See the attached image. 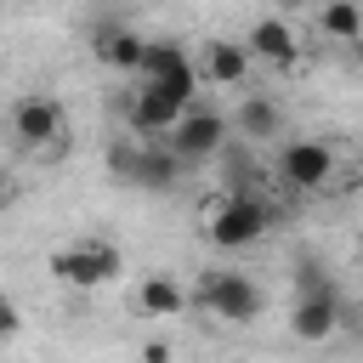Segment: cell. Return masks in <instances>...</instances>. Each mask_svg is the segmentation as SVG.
<instances>
[{
    "label": "cell",
    "instance_id": "obj_9",
    "mask_svg": "<svg viewBox=\"0 0 363 363\" xmlns=\"http://www.w3.org/2000/svg\"><path fill=\"white\" fill-rule=\"evenodd\" d=\"M182 102H170L164 91H153V85H136L130 91V102H125V119H130V130L136 136H170L176 125H182Z\"/></svg>",
    "mask_w": 363,
    "mask_h": 363
},
{
    "label": "cell",
    "instance_id": "obj_2",
    "mask_svg": "<svg viewBox=\"0 0 363 363\" xmlns=\"http://www.w3.org/2000/svg\"><path fill=\"white\" fill-rule=\"evenodd\" d=\"M108 170H113L119 182L142 187V193H164V187L182 182V159H176L164 142H119V147L108 153Z\"/></svg>",
    "mask_w": 363,
    "mask_h": 363
},
{
    "label": "cell",
    "instance_id": "obj_3",
    "mask_svg": "<svg viewBox=\"0 0 363 363\" xmlns=\"http://www.w3.org/2000/svg\"><path fill=\"white\" fill-rule=\"evenodd\" d=\"M267 221H272V210H267V199H255V193H227L221 199V210L210 216V244L216 250H244V244H255L261 233H267Z\"/></svg>",
    "mask_w": 363,
    "mask_h": 363
},
{
    "label": "cell",
    "instance_id": "obj_10",
    "mask_svg": "<svg viewBox=\"0 0 363 363\" xmlns=\"http://www.w3.org/2000/svg\"><path fill=\"white\" fill-rule=\"evenodd\" d=\"M91 51L119 74H142V62H147V40L136 28H125V23H96L91 28Z\"/></svg>",
    "mask_w": 363,
    "mask_h": 363
},
{
    "label": "cell",
    "instance_id": "obj_4",
    "mask_svg": "<svg viewBox=\"0 0 363 363\" xmlns=\"http://www.w3.org/2000/svg\"><path fill=\"white\" fill-rule=\"evenodd\" d=\"M142 85H153V91H164L170 102H193V91H199V68H193V57L176 45V40H147V62H142Z\"/></svg>",
    "mask_w": 363,
    "mask_h": 363
},
{
    "label": "cell",
    "instance_id": "obj_17",
    "mask_svg": "<svg viewBox=\"0 0 363 363\" xmlns=\"http://www.w3.org/2000/svg\"><path fill=\"white\" fill-rule=\"evenodd\" d=\"M318 295H335V284H329V272L312 255H301V267H295V301H318Z\"/></svg>",
    "mask_w": 363,
    "mask_h": 363
},
{
    "label": "cell",
    "instance_id": "obj_14",
    "mask_svg": "<svg viewBox=\"0 0 363 363\" xmlns=\"http://www.w3.org/2000/svg\"><path fill=\"white\" fill-rule=\"evenodd\" d=\"M233 125H238V136H250V142H267V136H278V130H284V108H278L272 96H244Z\"/></svg>",
    "mask_w": 363,
    "mask_h": 363
},
{
    "label": "cell",
    "instance_id": "obj_21",
    "mask_svg": "<svg viewBox=\"0 0 363 363\" xmlns=\"http://www.w3.org/2000/svg\"><path fill=\"white\" fill-rule=\"evenodd\" d=\"M357 57H363V40H357Z\"/></svg>",
    "mask_w": 363,
    "mask_h": 363
},
{
    "label": "cell",
    "instance_id": "obj_5",
    "mask_svg": "<svg viewBox=\"0 0 363 363\" xmlns=\"http://www.w3.org/2000/svg\"><path fill=\"white\" fill-rule=\"evenodd\" d=\"M199 301L221 318V323H255L261 318V284L250 278V272H210L204 284H199Z\"/></svg>",
    "mask_w": 363,
    "mask_h": 363
},
{
    "label": "cell",
    "instance_id": "obj_20",
    "mask_svg": "<svg viewBox=\"0 0 363 363\" xmlns=\"http://www.w3.org/2000/svg\"><path fill=\"white\" fill-rule=\"evenodd\" d=\"M6 182H11V176H6V164H0V204H6Z\"/></svg>",
    "mask_w": 363,
    "mask_h": 363
},
{
    "label": "cell",
    "instance_id": "obj_13",
    "mask_svg": "<svg viewBox=\"0 0 363 363\" xmlns=\"http://www.w3.org/2000/svg\"><path fill=\"white\" fill-rule=\"evenodd\" d=\"M204 74H210L216 85H244V74H250V45L210 40V45H204Z\"/></svg>",
    "mask_w": 363,
    "mask_h": 363
},
{
    "label": "cell",
    "instance_id": "obj_16",
    "mask_svg": "<svg viewBox=\"0 0 363 363\" xmlns=\"http://www.w3.org/2000/svg\"><path fill=\"white\" fill-rule=\"evenodd\" d=\"M318 34L357 45V40H363V6H352V0H335V6H323V11H318Z\"/></svg>",
    "mask_w": 363,
    "mask_h": 363
},
{
    "label": "cell",
    "instance_id": "obj_11",
    "mask_svg": "<svg viewBox=\"0 0 363 363\" xmlns=\"http://www.w3.org/2000/svg\"><path fill=\"white\" fill-rule=\"evenodd\" d=\"M250 57H261V62H272V68H289L295 57H301V45H295V28L284 23V17H255V28H250Z\"/></svg>",
    "mask_w": 363,
    "mask_h": 363
},
{
    "label": "cell",
    "instance_id": "obj_7",
    "mask_svg": "<svg viewBox=\"0 0 363 363\" xmlns=\"http://www.w3.org/2000/svg\"><path fill=\"white\" fill-rule=\"evenodd\" d=\"M11 136H17V147H51L62 136V102L45 91L17 96L11 102Z\"/></svg>",
    "mask_w": 363,
    "mask_h": 363
},
{
    "label": "cell",
    "instance_id": "obj_18",
    "mask_svg": "<svg viewBox=\"0 0 363 363\" xmlns=\"http://www.w3.org/2000/svg\"><path fill=\"white\" fill-rule=\"evenodd\" d=\"M17 329H23V306H17V301L0 289V340H11Z\"/></svg>",
    "mask_w": 363,
    "mask_h": 363
},
{
    "label": "cell",
    "instance_id": "obj_8",
    "mask_svg": "<svg viewBox=\"0 0 363 363\" xmlns=\"http://www.w3.org/2000/svg\"><path fill=\"white\" fill-rule=\"evenodd\" d=\"M164 147H170L182 164L210 159V153H221V147H227V119H221V113H210V108H187V113H182V125L164 136Z\"/></svg>",
    "mask_w": 363,
    "mask_h": 363
},
{
    "label": "cell",
    "instance_id": "obj_6",
    "mask_svg": "<svg viewBox=\"0 0 363 363\" xmlns=\"http://www.w3.org/2000/svg\"><path fill=\"white\" fill-rule=\"evenodd\" d=\"M329 176H335V153H329L323 142L301 136V142H284V147H278V182H284V187L318 193Z\"/></svg>",
    "mask_w": 363,
    "mask_h": 363
},
{
    "label": "cell",
    "instance_id": "obj_1",
    "mask_svg": "<svg viewBox=\"0 0 363 363\" xmlns=\"http://www.w3.org/2000/svg\"><path fill=\"white\" fill-rule=\"evenodd\" d=\"M45 272H51L57 284H68V289H102V284H113V278L125 272V255H119V244H108V238H79V244L51 250V255H45Z\"/></svg>",
    "mask_w": 363,
    "mask_h": 363
},
{
    "label": "cell",
    "instance_id": "obj_19",
    "mask_svg": "<svg viewBox=\"0 0 363 363\" xmlns=\"http://www.w3.org/2000/svg\"><path fill=\"white\" fill-rule=\"evenodd\" d=\"M136 363H170V346H164V340H147V346L136 352Z\"/></svg>",
    "mask_w": 363,
    "mask_h": 363
},
{
    "label": "cell",
    "instance_id": "obj_12",
    "mask_svg": "<svg viewBox=\"0 0 363 363\" xmlns=\"http://www.w3.org/2000/svg\"><path fill=\"white\" fill-rule=\"evenodd\" d=\"M335 323H340V295L295 301V312H289V335H295V340H329Z\"/></svg>",
    "mask_w": 363,
    "mask_h": 363
},
{
    "label": "cell",
    "instance_id": "obj_15",
    "mask_svg": "<svg viewBox=\"0 0 363 363\" xmlns=\"http://www.w3.org/2000/svg\"><path fill=\"white\" fill-rule=\"evenodd\" d=\"M136 306H142L147 318H176V312L187 306V295H182V284H176V278H164V272H147V278L136 284Z\"/></svg>",
    "mask_w": 363,
    "mask_h": 363
}]
</instances>
